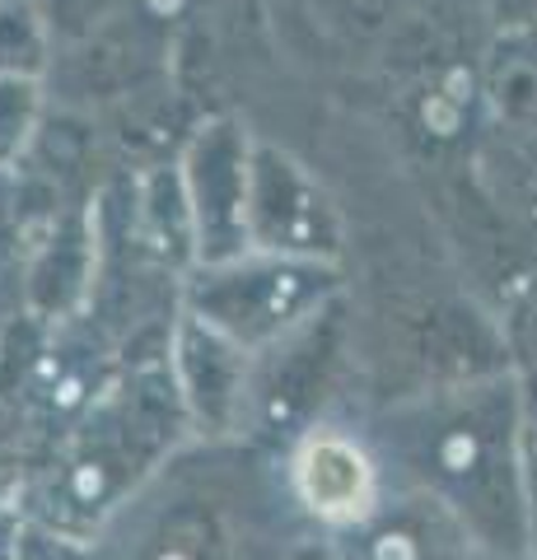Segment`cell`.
I'll return each instance as SVG.
<instances>
[{
    "instance_id": "obj_1",
    "label": "cell",
    "mask_w": 537,
    "mask_h": 560,
    "mask_svg": "<svg viewBox=\"0 0 537 560\" xmlns=\"http://www.w3.org/2000/svg\"><path fill=\"white\" fill-rule=\"evenodd\" d=\"M294 481L308 510L332 523L365 518L374 504V467L341 434H314L294 458Z\"/></svg>"
}]
</instances>
